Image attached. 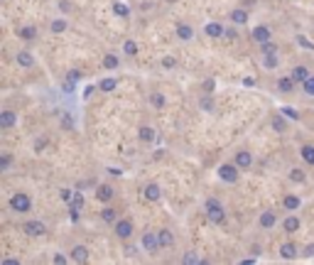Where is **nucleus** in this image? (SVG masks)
Returning a JSON list of instances; mask_svg holds the SVG:
<instances>
[{"instance_id":"obj_23","label":"nucleus","mask_w":314,"mask_h":265,"mask_svg":"<svg viewBox=\"0 0 314 265\" xmlns=\"http://www.w3.org/2000/svg\"><path fill=\"white\" fill-rule=\"evenodd\" d=\"M290 76L295 79V84H305V81H307L312 74H310V69H307L305 64H297L295 69H292V74H290Z\"/></svg>"},{"instance_id":"obj_41","label":"nucleus","mask_w":314,"mask_h":265,"mask_svg":"<svg viewBox=\"0 0 314 265\" xmlns=\"http://www.w3.org/2000/svg\"><path fill=\"white\" fill-rule=\"evenodd\" d=\"M182 261H184V263H187V265L201 263V258H199V256H196V253H194V251H189V253H184V258H182Z\"/></svg>"},{"instance_id":"obj_50","label":"nucleus","mask_w":314,"mask_h":265,"mask_svg":"<svg viewBox=\"0 0 314 265\" xmlns=\"http://www.w3.org/2000/svg\"><path fill=\"white\" fill-rule=\"evenodd\" d=\"M59 194H62V199L66 201V204H69V201H71V197H74V192H71V189H62Z\"/></svg>"},{"instance_id":"obj_25","label":"nucleus","mask_w":314,"mask_h":265,"mask_svg":"<svg viewBox=\"0 0 314 265\" xmlns=\"http://www.w3.org/2000/svg\"><path fill=\"white\" fill-rule=\"evenodd\" d=\"M121 66V57L116 54V52H106L103 54V69L106 71H113V69H118Z\"/></svg>"},{"instance_id":"obj_22","label":"nucleus","mask_w":314,"mask_h":265,"mask_svg":"<svg viewBox=\"0 0 314 265\" xmlns=\"http://www.w3.org/2000/svg\"><path fill=\"white\" fill-rule=\"evenodd\" d=\"M175 32H177V37H179L182 42H189V40L194 37V27H191V25H187V22H177Z\"/></svg>"},{"instance_id":"obj_19","label":"nucleus","mask_w":314,"mask_h":265,"mask_svg":"<svg viewBox=\"0 0 314 265\" xmlns=\"http://www.w3.org/2000/svg\"><path fill=\"white\" fill-rule=\"evenodd\" d=\"M137 137H140V142L150 145V142H155V140H157V131H155L152 126H142V128L137 131Z\"/></svg>"},{"instance_id":"obj_55","label":"nucleus","mask_w":314,"mask_h":265,"mask_svg":"<svg viewBox=\"0 0 314 265\" xmlns=\"http://www.w3.org/2000/svg\"><path fill=\"white\" fill-rule=\"evenodd\" d=\"M93 91H96V86H89V88H86V91H84V96H86V98H89V96H91V93H93Z\"/></svg>"},{"instance_id":"obj_56","label":"nucleus","mask_w":314,"mask_h":265,"mask_svg":"<svg viewBox=\"0 0 314 265\" xmlns=\"http://www.w3.org/2000/svg\"><path fill=\"white\" fill-rule=\"evenodd\" d=\"M167 2H175V0H167Z\"/></svg>"},{"instance_id":"obj_24","label":"nucleus","mask_w":314,"mask_h":265,"mask_svg":"<svg viewBox=\"0 0 314 265\" xmlns=\"http://www.w3.org/2000/svg\"><path fill=\"white\" fill-rule=\"evenodd\" d=\"M118 88V79L116 76H103L101 81H98V91H103V93H111V91H116Z\"/></svg>"},{"instance_id":"obj_10","label":"nucleus","mask_w":314,"mask_h":265,"mask_svg":"<svg viewBox=\"0 0 314 265\" xmlns=\"http://www.w3.org/2000/svg\"><path fill=\"white\" fill-rule=\"evenodd\" d=\"M233 162H236L238 170H251L253 167V155L248 152V150H238V152L233 155Z\"/></svg>"},{"instance_id":"obj_47","label":"nucleus","mask_w":314,"mask_h":265,"mask_svg":"<svg viewBox=\"0 0 314 265\" xmlns=\"http://www.w3.org/2000/svg\"><path fill=\"white\" fill-rule=\"evenodd\" d=\"M201 108H204V111H211V108H214V101L209 98V93L201 98Z\"/></svg>"},{"instance_id":"obj_1","label":"nucleus","mask_w":314,"mask_h":265,"mask_svg":"<svg viewBox=\"0 0 314 265\" xmlns=\"http://www.w3.org/2000/svg\"><path fill=\"white\" fill-rule=\"evenodd\" d=\"M204 214H206V219L211 221V223H216V226H224L226 223V209H224V204L219 201V199H206L204 201Z\"/></svg>"},{"instance_id":"obj_46","label":"nucleus","mask_w":314,"mask_h":265,"mask_svg":"<svg viewBox=\"0 0 314 265\" xmlns=\"http://www.w3.org/2000/svg\"><path fill=\"white\" fill-rule=\"evenodd\" d=\"M214 86H216V84H214V79H206V81H204V93H209V96H211V93H214Z\"/></svg>"},{"instance_id":"obj_7","label":"nucleus","mask_w":314,"mask_h":265,"mask_svg":"<svg viewBox=\"0 0 314 265\" xmlns=\"http://www.w3.org/2000/svg\"><path fill=\"white\" fill-rule=\"evenodd\" d=\"M251 37H253V42L263 44V42L272 40V32H270V27H268V25H255V27L251 30Z\"/></svg>"},{"instance_id":"obj_35","label":"nucleus","mask_w":314,"mask_h":265,"mask_svg":"<svg viewBox=\"0 0 314 265\" xmlns=\"http://www.w3.org/2000/svg\"><path fill=\"white\" fill-rule=\"evenodd\" d=\"M260 54H277V44H275L272 40L263 42V44H260Z\"/></svg>"},{"instance_id":"obj_52","label":"nucleus","mask_w":314,"mask_h":265,"mask_svg":"<svg viewBox=\"0 0 314 265\" xmlns=\"http://www.w3.org/2000/svg\"><path fill=\"white\" fill-rule=\"evenodd\" d=\"M106 170H108V175H113V177H116V175H118V177L123 175V170H121V167H106Z\"/></svg>"},{"instance_id":"obj_42","label":"nucleus","mask_w":314,"mask_h":265,"mask_svg":"<svg viewBox=\"0 0 314 265\" xmlns=\"http://www.w3.org/2000/svg\"><path fill=\"white\" fill-rule=\"evenodd\" d=\"M302 88H305V93H307V96H314V76H310V79L302 84Z\"/></svg>"},{"instance_id":"obj_18","label":"nucleus","mask_w":314,"mask_h":265,"mask_svg":"<svg viewBox=\"0 0 314 265\" xmlns=\"http://www.w3.org/2000/svg\"><path fill=\"white\" fill-rule=\"evenodd\" d=\"M142 194H145L147 201H160V199H162V189H160V184H157V182H150V184L142 189Z\"/></svg>"},{"instance_id":"obj_45","label":"nucleus","mask_w":314,"mask_h":265,"mask_svg":"<svg viewBox=\"0 0 314 265\" xmlns=\"http://www.w3.org/2000/svg\"><path fill=\"white\" fill-rule=\"evenodd\" d=\"M45 147H47V137H37L35 140V152H42Z\"/></svg>"},{"instance_id":"obj_49","label":"nucleus","mask_w":314,"mask_h":265,"mask_svg":"<svg viewBox=\"0 0 314 265\" xmlns=\"http://www.w3.org/2000/svg\"><path fill=\"white\" fill-rule=\"evenodd\" d=\"M302 256H305V258H312V256H314V243H307V246H305Z\"/></svg>"},{"instance_id":"obj_5","label":"nucleus","mask_w":314,"mask_h":265,"mask_svg":"<svg viewBox=\"0 0 314 265\" xmlns=\"http://www.w3.org/2000/svg\"><path fill=\"white\" fill-rule=\"evenodd\" d=\"M113 233H116L121 241H128V238L135 233V223H133L130 219H118V221L113 223Z\"/></svg>"},{"instance_id":"obj_11","label":"nucleus","mask_w":314,"mask_h":265,"mask_svg":"<svg viewBox=\"0 0 314 265\" xmlns=\"http://www.w3.org/2000/svg\"><path fill=\"white\" fill-rule=\"evenodd\" d=\"M116 197V189L111 187V184H98L96 187V201H101V204H111V199Z\"/></svg>"},{"instance_id":"obj_34","label":"nucleus","mask_w":314,"mask_h":265,"mask_svg":"<svg viewBox=\"0 0 314 265\" xmlns=\"http://www.w3.org/2000/svg\"><path fill=\"white\" fill-rule=\"evenodd\" d=\"M290 179H292V182H297V184H302V182H307V175H305V170L292 167V170H290Z\"/></svg>"},{"instance_id":"obj_13","label":"nucleus","mask_w":314,"mask_h":265,"mask_svg":"<svg viewBox=\"0 0 314 265\" xmlns=\"http://www.w3.org/2000/svg\"><path fill=\"white\" fill-rule=\"evenodd\" d=\"M280 256H282L285 261H295V258L300 256V251H297V243H295V241H285V243L280 246Z\"/></svg>"},{"instance_id":"obj_3","label":"nucleus","mask_w":314,"mask_h":265,"mask_svg":"<svg viewBox=\"0 0 314 265\" xmlns=\"http://www.w3.org/2000/svg\"><path fill=\"white\" fill-rule=\"evenodd\" d=\"M216 172H219V179L226 182V184H236L238 182V175H241V170L236 167V162H224Z\"/></svg>"},{"instance_id":"obj_21","label":"nucleus","mask_w":314,"mask_h":265,"mask_svg":"<svg viewBox=\"0 0 314 265\" xmlns=\"http://www.w3.org/2000/svg\"><path fill=\"white\" fill-rule=\"evenodd\" d=\"M15 62L20 66H25V69H30V66H35V57H32L30 49H20V52L15 54Z\"/></svg>"},{"instance_id":"obj_31","label":"nucleus","mask_w":314,"mask_h":265,"mask_svg":"<svg viewBox=\"0 0 314 265\" xmlns=\"http://www.w3.org/2000/svg\"><path fill=\"white\" fill-rule=\"evenodd\" d=\"M66 27L69 25H66V20H62V17H57V20L49 22V32L52 35H62V32H66Z\"/></svg>"},{"instance_id":"obj_30","label":"nucleus","mask_w":314,"mask_h":265,"mask_svg":"<svg viewBox=\"0 0 314 265\" xmlns=\"http://www.w3.org/2000/svg\"><path fill=\"white\" fill-rule=\"evenodd\" d=\"M231 22H233V25H248V12L241 10V7L233 10V12H231Z\"/></svg>"},{"instance_id":"obj_12","label":"nucleus","mask_w":314,"mask_h":265,"mask_svg":"<svg viewBox=\"0 0 314 265\" xmlns=\"http://www.w3.org/2000/svg\"><path fill=\"white\" fill-rule=\"evenodd\" d=\"M17 37H20L22 42H35V40L40 37V30H37L35 25H22V27L17 30Z\"/></svg>"},{"instance_id":"obj_44","label":"nucleus","mask_w":314,"mask_h":265,"mask_svg":"<svg viewBox=\"0 0 314 265\" xmlns=\"http://www.w3.org/2000/svg\"><path fill=\"white\" fill-rule=\"evenodd\" d=\"M238 25H233V27H226V35L224 37H228V40H238V30H236Z\"/></svg>"},{"instance_id":"obj_17","label":"nucleus","mask_w":314,"mask_h":265,"mask_svg":"<svg viewBox=\"0 0 314 265\" xmlns=\"http://www.w3.org/2000/svg\"><path fill=\"white\" fill-rule=\"evenodd\" d=\"M204 32H206V37L219 40V37H224V35H226V27H224L221 22H209V25L204 27Z\"/></svg>"},{"instance_id":"obj_38","label":"nucleus","mask_w":314,"mask_h":265,"mask_svg":"<svg viewBox=\"0 0 314 265\" xmlns=\"http://www.w3.org/2000/svg\"><path fill=\"white\" fill-rule=\"evenodd\" d=\"M10 165H12V155H10V152H2V155H0V172H7Z\"/></svg>"},{"instance_id":"obj_37","label":"nucleus","mask_w":314,"mask_h":265,"mask_svg":"<svg viewBox=\"0 0 314 265\" xmlns=\"http://www.w3.org/2000/svg\"><path fill=\"white\" fill-rule=\"evenodd\" d=\"M280 113H282L285 118H290V121H300V113H297L292 106H282V108H280Z\"/></svg>"},{"instance_id":"obj_29","label":"nucleus","mask_w":314,"mask_h":265,"mask_svg":"<svg viewBox=\"0 0 314 265\" xmlns=\"http://www.w3.org/2000/svg\"><path fill=\"white\" fill-rule=\"evenodd\" d=\"M300 155H302L305 165L314 167V145H302V147H300Z\"/></svg>"},{"instance_id":"obj_51","label":"nucleus","mask_w":314,"mask_h":265,"mask_svg":"<svg viewBox=\"0 0 314 265\" xmlns=\"http://www.w3.org/2000/svg\"><path fill=\"white\" fill-rule=\"evenodd\" d=\"M69 79H71V81H81V71L71 69V71H69Z\"/></svg>"},{"instance_id":"obj_2","label":"nucleus","mask_w":314,"mask_h":265,"mask_svg":"<svg viewBox=\"0 0 314 265\" xmlns=\"http://www.w3.org/2000/svg\"><path fill=\"white\" fill-rule=\"evenodd\" d=\"M7 206H10L12 214H30L32 211V197L27 192H15L7 199Z\"/></svg>"},{"instance_id":"obj_48","label":"nucleus","mask_w":314,"mask_h":265,"mask_svg":"<svg viewBox=\"0 0 314 265\" xmlns=\"http://www.w3.org/2000/svg\"><path fill=\"white\" fill-rule=\"evenodd\" d=\"M52 261H54L57 265H62V263H71V258H66V256H62V253H57V256H54Z\"/></svg>"},{"instance_id":"obj_39","label":"nucleus","mask_w":314,"mask_h":265,"mask_svg":"<svg viewBox=\"0 0 314 265\" xmlns=\"http://www.w3.org/2000/svg\"><path fill=\"white\" fill-rule=\"evenodd\" d=\"M263 64H265V69H277V54H263Z\"/></svg>"},{"instance_id":"obj_26","label":"nucleus","mask_w":314,"mask_h":265,"mask_svg":"<svg viewBox=\"0 0 314 265\" xmlns=\"http://www.w3.org/2000/svg\"><path fill=\"white\" fill-rule=\"evenodd\" d=\"M295 86H297V84H295L292 76H282V79L277 81V91H280V93H292Z\"/></svg>"},{"instance_id":"obj_36","label":"nucleus","mask_w":314,"mask_h":265,"mask_svg":"<svg viewBox=\"0 0 314 265\" xmlns=\"http://www.w3.org/2000/svg\"><path fill=\"white\" fill-rule=\"evenodd\" d=\"M69 206H71V209H76V211L84 206V194H81V189H76V192H74V197H71V201H69Z\"/></svg>"},{"instance_id":"obj_32","label":"nucleus","mask_w":314,"mask_h":265,"mask_svg":"<svg viewBox=\"0 0 314 265\" xmlns=\"http://www.w3.org/2000/svg\"><path fill=\"white\" fill-rule=\"evenodd\" d=\"M272 128H275L277 132L287 131V121H285V116H282V113H275V116H272Z\"/></svg>"},{"instance_id":"obj_40","label":"nucleus","mask_w":314,"mask_h":265,"mask_svg":"<svg viewBox=\"0 0 314 265\" xmlns=\"http://www.w3.org/2000/svg\"><path fill=\"white\" fill-rule=\"evenodd\" d=\"M113 10H116V15H118V17H123V20L130 17V10H128V5H123V2H116V5H113Z\"/></svg>"},{"instance_id":"obj_33","label":"nucleus","mask_w":314,"mask_h":265,"mask_svg":"<svg viewBox=\"0 0 314 265\" xmlns=\"http://www.w3.org/2000/svg\"><path fill=\"white\" fill-rule=\"evenodd\" d=\"M123 54L126 57H137V42L135 40H126L123 42Z\"/></svg>"},{"instance_id":"obj_4","label":"nucleus","mask_w":314,"mask_h":265,"mask_svg":"<svg viewBox=\"0 0 314 265\" xmlns=\"http://www.w3.org/2000/svg\"><path fill=\"white\" fill-rule=\"evenodd\" d=\"M20 228H22V231H25V236H30V238H40V236H45V233H47V223H45V221H40V219H30V221H25Z\"/></svg>"},{"instance_id":"obj_54","label":"nucleus","mask_w":314,"mask_h":265,"mask_svg":"<svg viewBox=\"0 0 314 265\" xmlns=\"http://www.w3.org/2000/svg\"><path fill=\"white\" fill-rule=\"evenodd\" d=\"M297 42H300V44H302V47H307V49H312V44H310V42H307V40H305V37H297Z\"/></svg>"},{"instance_id":"obj_16","label":"nucleus","mask_w":314,"mask_h":265,"mask_svg":"<svg viewBox=\"0 0 314 265\" xmlns=\"http://www.w3.org/2000/svg\"><path fill=\"white\" fill-rule=\"evenodd\" d=\"M300 226H302V223H300V219H297L295 214H287V219L282 221V231H285L287 236L297 233V231H300Z\"/></svg>"},{"instance_id":"obj_43","label":"nucleus","mask_w":314,"mask_h":265,"mask_svg":"<svg viewBox=\"0 0 314 265\" xmlns=\"http://www.w3.org/2000/svg\"><path fill=\"white\" fill-rule=\"evenodd\" d=\"M175 66H177L175 57H162V69H175Z\"/></svg>"},{"instance_id":"obj_15","label":"nucleus","mask_w":314,"mask_h":265,"mask_svg":"<svg viewBox=\"0 0 314 265\" xmlns=\"http://www.w3.org/2000/svg\"><path fill=\"white\" fill-rule=\"evenodd\" d=\"M300 206H302V199L297 197V194H285V197H282V209H285L287 214H295Z\"/></svg>"},{"instance_id":"obj_6","label":"nucleus","mask_w":314,"mask_h":265,"mask_svg":"<svg viewBox=\"0 0 314 265\" xmlns=\"http://www.w3.org/2000/svg\"><path fill=\"white\" fill-rule=\"evenodd\" d=\"M140 246H142V251L145 253H155V251H160L162 246H160V238H157V233L155 231H145L142 233V238H140Z\"/></svg>"},{"instance_id":"obj_53","label":"nucleus","mask_w":314,"mask_h":265,"mask_svg":"<svg viewBox=\"0 0 314 265\" xmlns=\"http://www.w3.org/2000/svg\"><path fill=\"white\" fill-rule=\"evenodd\" d=\"M0 265H20L17 258H5V261H0Z\"/></svg>"},{"instance_id":"obj_9","label":"nucleus","mask_w":314,"mask_h":265,"mask_svg":"<svg viewBox=\"0 0 314 265\" xmlns=\"http://www.w3.org/2000/svg\"><path fill=\"white\" fill-rule=\"evenodd\" d=\"M258 223H260V228L270 231V228H275V223H277V214H275L272 209H268V211H263V214L258 216Z\"/></svg>"},{"instance_id":"obj_20","label":"nucleus","mask_w":314,"mask_h":265,"mask_svg":"<svg viewBox=\"0 0 314 265\" xmlns=\"http://www.w3.org/2000/svg\"><path fill=\"white\" fill-rule=\"evenodd\" d=\"M157 238H160V246L162 248H172L175 246V233L170 228H157Z\"/></svg>"},{"instance_id":"obj_14","label":"nucleus","mask_w":314,"mask_h":265,"mask_svg":"<svg viewBox=\"0 0 314 265\" xmlns=\"http://www.w3.org/2000/svg\"><path fill=\"white\" fill-rule=\"evenodd\" d=\"M69 258H71V263H89V248L79 243V246H74V248H71Z\"/></svg>"},{"instance_id":"obj_28","label":"nucleus","mask_w":314,"mask_h":265,"mask_svg":"<svg viewBox=\"0 0 314 265\" xmlns=\"http://www.w3.org/2000/svg\"><path fill=\"white\" fill-rule=\"evenodd\" d=\"M150 103H152L157 111H162V108L167 106V98H165L162 91H152V93H150Z\"/></svg>"},{"instance_id":"obj_27","label":"nucleus","mask_w":314,"mask_h":265,"mask_svg":"<svg viewBox=\"0 0 314 265\" xmlns=\"http://www.w3.org/2000/svg\"><path fill=\"white\" fill-rule=\"evenodd\" d=\"M101 221H103V223H116V221H118V209H113V206L101 209Z\"/></svg>"},{"instance_id":"obj_8","label":"nucleus","mask_w":314,"mask_h":265,"mask_svg":"<svg viewBox=\"0 0 314 265\" xmlns=\"http://www.w3.org/2000/svg\"><path fill=\"white\" fill-rule=\"evenodd\" d=\"M15 123H17V113L15 111H10V108L0 111V131H12Z\"/></svg>"}]
</instances>
